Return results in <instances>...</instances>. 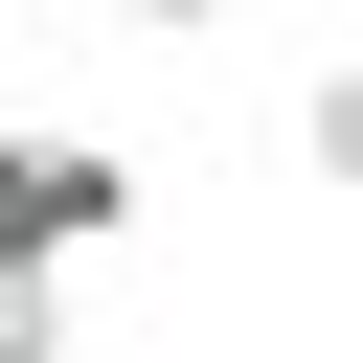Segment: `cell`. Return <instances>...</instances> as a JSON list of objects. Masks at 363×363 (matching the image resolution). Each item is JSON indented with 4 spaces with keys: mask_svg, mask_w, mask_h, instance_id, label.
Here are the masks:
<instances>
[{
    "mask_svg": "<svg viewBox=\"0 0 363 363\" xmlns=\"http://www.w3.org/2000/svg\"><path fill=\"white\" fill-rule=\"evenodd\" d=\"M68 23H204V0H68Z\"/></svg>",
    "mask_w": 363,
    "mask_h": 363,
    "instance_id": "obj_4",
    "label": "cell"
},
{
    "mask_svg": "<svg viewBox=\"0 0 363 363\" xmlns=\"http://www.w3.org/2000/svg\"><path fill=\"white\" fill-rule=\"evenodd\" d=\"M0 363H68V318H45V295H0Z\"/></svg>",
    "mask_w": 363,
    "mask_h": 363,
    "instance_id": "obj_3",
    "label": "cell"
},
{
    "mask_svg": "<svg viewBox=\"0 0 363 363\" xmlns=\"http://www.w3.org/2000/svg\"><path fill=\"white\" fill-rule=\"evenodd\" d=\"M295 159H318V182H363V45H340V68L295 91Z\"/></svg>",
    "mask_w": 363,
    "mask_h": 363,
    "instance_id": "obj_2",
    "label": "cell"
},
{
    "mask_svg": "<svg viewBox=\"0 0 363 363\" xmlns=\"http://www.w3.org/2000/svg\"><path fill=\"white\" fill-rule=\"evenodd\" d=\"M204 23H227V0H204Z\"/></svg>",
    "mask_w": 363,
    "mask_h": 363,
    "instance_id": "obj_5",
    "label": "cell"
},
{
    "mask_svg": "<svg viewBox=\"0 0 363 363\" xmlns=\"http://www.w3.org/2000/svg\"><path fill=\"white\" fill-rule=\"evenodd\" d=\"M113 227H136V159H113V136H45V113H0V295H68Z\"/></svg>",
    "mask_w": 363,
    "mask_h": 363,
    "instance_id": "obj_1",
    "label": "cell"
}]
</instances>
